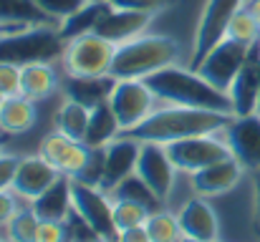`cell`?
Wrapping results in <instances>:
<instances>
[{
	"instance_id": "bcb514c9",
	"label": "cell",
	"mask_w": 260,
	"mask_h": 242,
	"mask_svg": "<svg viewBox=\"0 0 260 242\" xmlns=\"http://www.w3.org/2000/svg\"><path fill=\"white\" fill-rule=\"evenodd\" d=\"M258 114H260V93H258Z\"/></svg>"
},
{
	"instance_id": "f546056e",
	"label": "cell",
	"mask_w": 260,
	"mask_h": 242,
	"mask_svg": "<svg viewBox=\"0 0 260 242\" xmlns=\"http://www.w3.org/2000/svg\"><path fill=\"white\" fill-rule=\"evenodd\" d=\"M147 232H149L152 242H179L184 237L182 235V227H179V220L174 215H170V212H165V210L149 215Z\"/></svg>"
},
{
	"instance_id": "f35d334b",
	"label": "cell",
	"mask_w": 260,
	"mask_h": 242,
	"mask_svg": "<svg viewBox=\"0 0 260 242\" xmlns=\"http://www.w3.org/2000/svg\"><path fill=\"white\" fill-rule=\"evenodd\" d=\"M15 212H18V210H15V197L8 194V189L0 192V225H8V220H10Z\"/></svg>"
},
{
	"instance_id": "83f0119b",
	"label": "cell",
	"mask_w": 260,
	"mask_h": 242,
	"mask_svg": "<svg viewBox=\"0 0 260 242\" xmlns=\"http://www.w3.org/2000/svg\"><path fill=\"white\" fill-rule=\"evenodd\" d=\"M86 126H88V109L69 98L56 114V131L69 136V139H74V142H84Z\"/></svg>"
},
{
	"instance_id": "30bf717a",
	"label": "cell",
	"mask_w": 260,
	"mask_h": 242,
	"mask_svg": "<svg viewBox=\"0 0 260 242\" xmlns=\"http://www.w3.org/2000/svg\"><path fill=\"white\" fill-rule=\"evenodd\" d=\"M157 101V96L149 91V86L142 79H121L116 81L114 91H111V109L121 124V131L134 129L137 124H142L149 114H152V103Z\"/></svg>"
},
{
	"instance_id": "8992f818",
	"label": "cell",
	"mask_w": 260,
	"mask_h": 242,
	"mask_svg": "<svg viewBox=\"0 0 260 242\" xmlns=\"http://www.w3.org/2000/svg\"><path fill=\"white\" fill-rule=\"evenodd\" d=\"M243 8V0H207L194 30V41H192V58H189V68L194 71L202 58L222 41L228 38V28L230 20L235 18V13Z\"/></svg>"
},
{
	"instance_id": "5b68a950",
	"label": "cell",
	"mask_w": 260,
	"mask_h": 242,
	"mask_svg": "<svg viewBox=\"0 0 260 242\" xmlns=\"http://www.w3.org/2000/svg\"><path fill=\"white\" fill-rule=\"evenodd\" d=\"M116 46L99 33H86L66 43L63 66L69 76H106L114 63Z\"/></svg>"
},
{
	"instance_id": "ee69618b",
	"label": "cell",
	"mask_w": 260,
	"mask_h": 242,
	"mask_svg": "<svg viewBox=\"0 0 260 242\" xmlns=\"http://www.w3.org/2000/svg\"><path fill=\"white\" fill-rule=\"evenodd\" d=\"M179 242H202V240H194V237H187V235H184V237H182Z\"/></svg>"
},
{
	"instance_id": "7dc6e473",
	"label": "cell",
	"mask_w": 260,
	"mask_h": 242,
	"mask_svg": "<svg viewBox=\"0 0 260 242\" xmlns=\"http://www.w3.org/2000/svg\"><path fill=\"white\" fill-rule=\"evenodd\" d=\"M0 154H3V147H0Z\"/></svg>"
},
{
	"instance_id": "484cf974",
	"label": "cell",
	"mask_w": 260,
	"mask_h": 242,
	"mask_svg": "<svg viewBox=\"0 0 260 242\" xmlns=\"http://www.w3.org/2000/svg\"><path fill=\"white\" fill-rule=\"evenodd\" d=\"M109 197H114V199H124V202H137V204H142L149 215H154V212H159L162 210V197L134 171V174H129L126 179H121L111 192H109Z\"/></svg>"
},
{
	"instance_id": "277c9868",
	"label": "cell",
	"mask_w": 260,
	"mask_h": 242,
	"mask_svg": "<svg viewBox=\"0 0 260 242\" xmlns=\"http://www.w3.org/2000/svg\"><path fill=\"white\" fill-rule=\"evenodd\" d=\"M66 41L58 33V25H30L25 30H15L8 36H0V63H51L56 58H63Z\"/></svg>"
},
{
	"instance_id": "3957f363",
	"label": "cell",
	"mask_w": 260,
	"mask_h": 242,
	"mask_svg": "<svg viewBox=\"0 0 260 242\" xmlns=\"http://www.w3.org/2000/svg\"><path fill=\"white\" fill-rule=\"evenodd\" d=\"M179 56L177 41L167 36H137L121 46H116L111 76L114 79H147L159 68L172 66Z\"/></svg>"
},
{
	"instance_id": "9c48e42d",
	"label": "cell",
	"mask_w": 260,
	"mask_h": 242,
	"mask_svg": "<svg viewBox=\"0 0 260 242\" xmlns=\"http://www.w3.org/2000/svg\"><path fill=\"white\" fill-rule=\"evenodd\" d=\"M167 147V154L172 159L174 169H182V171H200L210 164H217V161L233 157L230 154V147L225 144V139H215V134H202V136H187V139H179L172 144H165Z\"/></svg>"
},
{
	"instance_id": "74e56055",
	"label": "cell",
	"mask_w": 260,
	"mask_h": 242,
	"mask_svg": "<svg viewBox=\"0 0 260 242\" xmlns=\"http://www.w3.org/2000/svg\"><path fill=\"white\" fill-rule=\"evenodd\" d=\"M36 242H66V225L63 222H41Z\"/></svg>"
},
{
	"instance_id": "7402d4cb",
	"label": "cell",
	"mask_w": 260,
	"mask_h": 242,
	"mask_svg": "<svg viewBox=\"0 0 260 242\" xmlns=\"http://www.w3.org/2000/svg\"><path fill=\"white\" fill-rule=\"evenodd\" d=\"M111 10V3L109 0H86L76 13H71L69 18H63L58 23V33L61 38L69 43L79 36H86V33H93V28L99 25V20Z\"/></svg>"
},
{
	"instance_id": "6da1fadb",
	"label": "cell",
	"mask_w": 260,
	"mask_h": 242,
	"mask_svg": "<svg viewBox=\"0 0 260 242\" xmlns=\"http://www.w3.org/2000/svg\"><path fill=\"white\" fill-rule=\"evenodd\" d=\"M233 114L222 111H207V109H189V106H170L152 111L142 124L134 129L121 131L119 136H129L137 142H154V144H172L187 136H202L215 134L228 126Z\"/></svg>"
},
{
	"instance_id": "cb8c5ba5",
	"label": "cell",
	"mask_w": 260,
	"mask_h": 242,
	"mask_svg": "<svg viewBox=\"0 0 260 242\" xmlns=\"http://www.w3.org/2000/svg\"><path fill=\"white\" fill-rule=\"evenodd\" d=\"M36 119H38L36 101L25 98L23 93L8 96L0 106V129L5 134H23V131L33 129Z\"/></svg>"
},
{
	"instance_id": "60d3db41",
	"label": "cell",
	"mask_w": 260,
	"mask_h": 242,
	"mask_svg": "<svg viewBox=\"0 0 260 242\" xmlns=\"http://www.w3.org/2000/svg\"><path fill=\"white\" fill-rule=\"evenodd\" d=\"M30 25H18V23H0V36H8V33H15V30H25Z\"/></svg>"
},
{
	"instance_id": "d6986e66",
	"label": "cell",
	"mask_w": 260,
	"mask_h": 242,
	"mask_svg": "<svg viewBox=\"0 0 260 242\" xmlns=\"http://www.w3.org/2000/svg\"><path fill=\"white\" fill-rule=\"evenodd\" d=\"M177 220H179L182 235L194 237V240H202V242H217V235H220L217 215H215L212 207L205 202V197L189 199V202L179 210Z\"/></svg>"
},
{
	"instance_id": "603a6c76",
	"label": "cell",
	"mask_w": 260,
	"mask_h": 242,
	"mask_svg": "<svg viewBox=\"0 0 260 242\" xmlns=\"http://www.w3.org/2000/svg\"><path fill=\"white\" fill-rule=\"evenodd\" d=\"M119 134H121V124H119V119H116V114H114L109 101L88 109V126H86V136H84L86 147H106Z\"/></svg>"
},
{
	"instance_id": "d6a6232c",
	"label": "cell",
	"mask_w": 260,
	"mask_h": 242,
	"mask_svg": "<svg viewBox=\"0 0 260 242\" xmlns=\"http://www.w3.org/2000/svg\"><path fill=\"white\" fill-rule=\"evenodd\" d=\"M88 149H91V152H88L86 166H84L81 174L74 177V179H79V182H84V184H91V187H99V182H101V177H104V157H106V147H88Z\"/></svg>"
},
{
	"instance_id": "7a4b0ae2",
	"label": "cell",
	"mask_w": 260,
	"mask_h": 242,
	"mask_svg": "<svg viewBox=\"0 0 260 242\" xmlns=\"http://www.w3.org/2000/svg\"><path fill=\"white\" fill-rule=\"evenodd\" d=\"M149 91L159 98L167 101L172 106H189V109H207V111H222V114H233V101L225 91L215 88L212 83L202 79L197 71L192 68H177L167 66L159 68L157 74L142 79Z\"/></svg>"
},
{
	"instance_id": "e575fe53",
	"label": "cell",
	"mask_w": 260,
	"mask_h": 242,
	"mask_svg": "<svg viewBox=\"0 0 260 242\" xmlns=\"http://www.w3.org/2000/svg\"><path fill=\"white\" fill-rule=\"evenodd\" d=\"M114 8H124V10H139V13H159L165 8H172L177 0H109Z\"/></svg>"
},
{
	"instance_id": "7c38bea8",
	"label": "cell",
	"mask_w": 260,
	"mask_h": 242,
	"mask_svg": "<svg viewBox=\"0 0 260 242\" xmlns=\"http://www.w3.org/2000/svg\"><path fill=\"white\" fill-rule=\"evenodd\" d=\"M258 93H260V41H255L248 51V58L235 76L228 96L233 101V116L258 114Z\"/></svg>"
},
{
	"instance_id": "d4e9b609",
	"label": "cell",
	"mask_w": 260,
	"mask_h": 242,
	"mask_svg": "<svg viewBox=\"0 0 260 242\" xmlns=\"http://www.w3.org/2000/svg\"><path fill=\"white\" fill-rule=\"evenodd\" d=\"M56 86H58V76H56L53 66L46 61L28 63L20 68V93L30 101H41V98L51 96Z\"/></svg>"
},
{
	"instance_id": "d590c367",
	"label": "cell",
	"mask_w": 260,
	"mask_h": 242,
	"mask_svg": "<svg viewBox=\"0 0 260 242\" xmlns=\"http://www.w3.org/2000/svg\"><path fill=\"white\" fill-rule=\"evenodd\" d=\"M0 93L5 98L20 93V66H15V63H0Z\"/></svg>"
},
{
	"instance_id": "2e32d148",
	"label": "cell",
	"mask_w": 260,
	"mask_h": 242,
	"mask_svg": "<svg viewBox=\"0 0 260 242\" xmlns=\"http://www.w3.org/2000/svg\"><path fill=\"white\" fill-rule=\"evenodd\" d=\"M152 15L149 13H139V10H124V8H114L99 20V25L93 28V33H99L101 38L111 41L114 46H121L137 36H142L149 25Z\"/></svg>"
},
{
	"instance_id": "b9f144b4",
	"label": "cell",
	"mask_w": 260,
	"mask_h": 242,
	"mask_svg": "<svg viewBox=\"0 0 260 242\" xmlns=\"http://www.w3.org/2000/svg\"><path fill=\"white\" fill-rule=\"evenodd\" d=\"M255 215H258L260 222V169L255 171Z\"/></svg>"
},
{
	"instance_id": "ac0fdd59",
	"label": "cell",
	"mask_w": 260,
	"mask_h": 242,
	"mask_svg": "<svg viewBox=\"0 0 260 242\" xmlns=\"http://www.w3.org/2000/svg\"><path fill=\"white\" fill-rule=\"evenodd\" d=\"M240 174H243V164L235 157H228V159L217 161V164H210V166L194 171L192 174V187L200 197H215V194H222V192L233 189L240 182Z\"/></svg>"
},
{
	"instance_id": "f1b7e54d",
	"label": "cell",
	"mask_w": 260,
	"mask_h": 242,
	"mask_svg": "<svg viewBox=\"0 0 260 242\" xmlns=\"http://www.w3.org/2000/svg\"><path fill=\"white\" fill-rule=\"evenodd\" d=\"M38 227H41V220L33 212V207L30 210H18L5 225L10 242H36Z\"/></svg>"
},
{
	"instance_id": "4fadbf2b",
	"label": "cell",
	"mask_w": 260,
	"mask_h": 242,
	"mask_svg": "<svg viewBox=\"0 0 260 242\" xmlns=\"http://www.w3.org/2000/svg\"><path fill=\"white\" fill-rule=\"evenodd\" d=\"M142 152V142L129 139V136H116L114 142L106 144V157H104V177L99 182L101 192H111L121 179L137 171V161Z\"/></svg>"
},
{
	"instance_id": "ba28073f",
	"label": "cell",
	"mask_w": 260,
	"mask_h": 242,
	"mask_svg": "<svg viewBox=\"0 0 260 242\" xmlns=\"http://www.w3.org/2000/svg\"><path fill=\"white\" fill-rule=\"evenodd\" d=\"M71 192H74V210L86 220L88 227L104 240H119V227L114 222V204L106 199L109 194L101 192L99 187L79 182V179H74Z\"/></svg>"
},
{
	"instance_id": "836d02e7",
	"label": "cell",
	"mask_w": 260,
	"mask_h": 242,
	"mask_svg": "<svg viewBox=\"0 0 260 242\" xmlns=\"http://www.w3.org/2000/svg\"><path fill=\"white\" fill-rule=\"evenodd\" d=\"M36 3H38V5H41L53 20L61 23L63 18H69L71 13H76L86 0H36Z\"/></svg>"
},
{
	"instance_id": "4316f807",
	"label": "cell",
	"mask_w": 260,
	"mask_h": 242,
	"mask_svg": "<svg viewBox=\"0 0 260 242\" xmlns=\"http://www.w3.org/2000/svg\"><path fill=\"white\" fill-rule=\"evenodd\" d=\"M0 23L18 25H58L36 0H0Z\"/></svg>"
},
{
	"instance_id": "9a60e30c",
	"label": "cell",
	"mask_w": 260,
	"mask_h": 242,
	"mask_svg": "<svg viewBox=\"0 0 260 242\" xmlns=\"http://www.w3.org/2000/svg\"><path fill=\"white\" fill-rule=\"evenodd\" d=\"M88 149L84 142H74L63 134H48L41 142V157L46 161H51L61 174L66 177H79L81 169L86 166L88 161Z\"/></svg>"
},
{
	"instance_id": "8d00e7d4",
	"label": "cell",
	"mask_w": 260,
	"mask_h": 242,
	"mask_svg": "<svg viewBox=\"0 0 260 242\" xmlns=\"http://www.w3.org/2000/svg\"><path fill=\"white\" fill-rule=\"evenodd\" d=\"M18 166H20V159H18V157L0 154V192L13 189V182H15Z\"/></svg>"
},
{
	"instance_id": "ffe728a7",
	"label": "cell",
	"mask_w": 260,
	"mask_h": 242,
	"mask_svg": "<svg viewBox=\"0 0 260 242\" xmlns=\"http://www.w3.org/2000/svg\"><path fill=\"white\" fill-rule=\"evenodd\" d=\"M74 177L61 174L43 194L33 199V212L41 222H63L69 212L74 210V192H71Z\"/></svg>"
},
{
	"instance_id": "8fae6325",
	"label": "cell",
	"mask_w": 260,
	"mask_h": 242,
	"mask_svg": "<svg viewBox=\"0 0 260 242\" xmlns=\"http://www.w3.org/2000/svg\"><path fill=\"white\" fill-rule=\"evenodd\" d=\"M225 144L230 147V154L243 164V169H260V114L248 116H233L228 121Z\"/></svg>"
},
{
	"instance_id": "7bdbcfd3",
	"label": "cell",
	"mask_w": 260,
	"mask_h": 242,
	"mask_svg": "<svg viewBox=\"0 0 260 242\" xmlns=\"http://www.w3.org/2000/svg\"><path fill=\"white\" fill-rule=\"evenodd\" d=\"M245 8H248V10L253 13V18H255V20L260 23V0H250V3H248Z\"/></svg>"
},
{
	"instance_id": "44dd1931",
	"label": "cell",
	"mask_w": 260,
	"mask_h": 242,
	"mask_svg": "<svg viewBox=\"0 0 260 242\" xmlns=\"http://www.w3.org/2000/svg\"><path fill=\"white\" fill-rule=\"evenodd\" d=\"M116 81L119 79H114L111 74H106V76H69L66 74L63 91H66V98H71L86 109H93L111 98Z\"/></svg>"
},
{
	"instance_id": "f6af8a7d",
	"label": "cell",
	"mask_w": 260,
	"mask_h": 242,
	"mask_svg": "<svg viewBox=\"0 0 260 242\" xmlns=\"http://www.w3.org/2000/svg\"><path fill=\"white\" fill-rule=\"evenodd\" d=\"M3 101H5V96H3V93H0V106H3Z\"/></svg>"
},
{
	"instance_id": "52a82bcc",
	"label": "cell",
	"mask_w": 260,
	"mask_h": 242,
	"mask_svg": "<svg viewBox=\"0 0 260 242\" xmlns=\"http://www.w3.org/2000/svg\"><path fill=\"white\" fill-rule=\"evenodd\" d=\"M248 51H250V46L238 43V41H233V38H222V41L202 58V63H200L194 71L207 81V83H212L215 88H220V91L228 93L230 86H233V81H235V76L240 74L245 58H248Z\"/></svg>"
},
{
	"instance_id": "5bb4252c",
	"label": "cell",
	"mask_w": 260,
	"mask_h": 242,
	"mask_svg": "<svg viewBox=\"0 0 260 242\" xmlns=\"http://www.w3.org/2000/svg\"><path fill=\"white\" fill-rule=\"evenodd\" d=\"M137 174L165 199L172 189L174 179V164L167 154V147L154 144V142H144L142 152H139V161H137Z\"/></svg>"
},
{
	"instance_id": "4dcf8cb0",
	"label": "cell",
	"mask_w": 260,
	"mask_h": 242,
	"mask_svg": "<svg viewBox=\"0 0 260 242\" xmlns=\"http://www.w3.org/2000/svg\"><path fill=\"white\" fill-rule=\"evenodd\" d=\"M228 38L238 41V43H245V46H253L255 41H260V23L253 18V13L243 5L235 18L230 20V28H228Z\"/></svg>"
},
{
	"instance_id": "ab89813d",
	"label": "cell",
	"mask_w": 260,
	"mask_h": 242,
	"mask_svg": "<svg viewBox=\"0 0 260 242\" xmlns=\"http://www.w3.org/2000/svg\"><path fill=\"white\" fill-rule=\"evenodd\" d=\"M116 242H152V237H149V232H147V225H142V227L121 230Z\"/></svg>"
},
{
	"instance_id": "e0dca14e",
	"label": "cell",
	"mask_w": 260,
	"mask_h": 242,
	"mask_svg": "<svg viewBox=\"0 0 260 242\" xmlns=\"http://www.w3.org/2000/svg\"><path fill=\"white\" fill-rule=\"evenodd\" d=\"M58 177H61V171H58L51 161L43 159L41 154H38V157H28V159H20L15 182H13V192H15L18 197L36 199V197L43 194Z\"/></svg>"
},
{
	"instance_id": "1f68e13d",
	"label": "cell",
	"mask_w": 260,
	"mask_h": 242,
	"mask_svg": "<svg viewBox=\"0 0 260 242\" xmlns=\"http://www.w3.org/2000/svg\"><path fill=\"white\" fill-rule=\"evenodd\" d=\"M149 220V212L137 204V202H124V199H114V222L121 230H132V227H142L147 225Z\"/></svg>"
}]
</instances>
